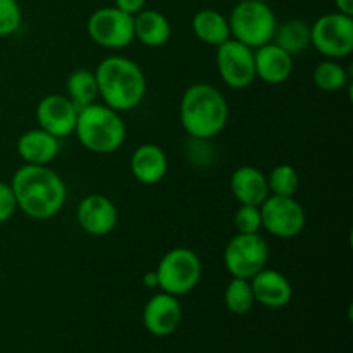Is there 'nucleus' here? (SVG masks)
Masks as SVG:
<instances>
[{"label": "nucleus", "mask_w": 353, "mask_h": 353, "mask_svg": "<svg viewBox=\"0 0 353 353\" xmlns=\"http://www.w3.org/2000/svg\"><path fill=\"white\" fill-rule=\"evenodd\" d=\"M224 305L230 312L236 314V316H245V314L250 312L255 305L250 279L231 278L226 290H224Z\"/></svg>", "instance_id": "24"}, {"label": "nucleus", "mask_w": 353, "mask_h": 353, "mask_svg": "<svg viewBox=\"0 0 353 353\" xmlns=\"http://www.w3.org/2000/svg\"><path fill=\"white\" fill-rule=\"evenodd\" d=\"M312 79L316 86L323 92L333 93L340 92L347 86L348 74L343 65L334 59H324L323 62L316 65L312 72Z\"/></svg>", "instance_id": "25"}, {"label": "nucleus", "mask_w": 353, "mask_h": 353, "mask_svg": "<svg viewBox=\"0 0 353 353\" xmlns=\"http://www.w3.org/2000/svg\"><path fill=\"white\" fill-rule=\"evenodd\" d=\"M231 38L241 41L250 48H259L272 41L278 19L271 7L262 0H241L231 10Z\"/></svg>", "instance_id": "5"}, {"label": "nucleus", "mask_w": 353, "mask_h": 353, "mask_svg": "<svg viewBox=\"0 0 353 353\" xmlns=\"http://www.w3.org/2000/svg\"><path fill=\"white\" fill-rule=\"evenodd\" d=\"M79 109L64 95H45L37 105L38 128L62 140L74 133Z\"/></svg>", "instance_id": "12"}, {"label": "nucleus", "mask_w": 353, "mask_h": 353, "mask_svg": "<svg viewBox=\"0 0 353 353\" xmlns=\"http://www.w3.org/2000/svg\"><path fill=\"white\" fill-rule=\"evenodd\" d=\"M183 309L178 296L169 293H157L152 296L143 309V326L152 336L165 338L178 330L181 323Z\"/></svg>", "instance_id": "14"}, {"label": "nucleus", "mask_w": 353, "mask_h": 353, "mask_svg": "<svg viewBox=\"0 0 353 353\" xmlns=\"http://www.w3.org/2000/svg\"><path fill=\"white\" fill-rule=\"evenodd\" d=\"M262 228L283 240L299 236L305 228V210L295 196L269 195L261 203Z\"/></svg>", "instance_id": "10"}, {"label": "nucleus", "mask_w": 353, "mask_h": 353, "mask_svg": "<svg viewBox=\"0 0 353 353\" xmlns=\"http://www.w3.org/2000/svg\"><path fill=\"white\" fill-rule=\"evenodd\" d=\"M223 261L231 278L252 279L268 268L269 245L259 233H236L228 241Z\"/></svg>", "instance_id": "8"}, {"label": "nucleus", "mask_w": 353, "mask_h": 353, "mask_svg": "<svg viewBox=\"0 0 353 353\" xmlns=\"http://www.w3.org/2000/svg\"><path fill=\"white\" fill-rule=\"evenodd\" d=\"M231 193L240 203L261 205L269 196L268 176L254 165H241L231 174Z\"/></svg>", "instance_id": "19"}, {"label": "nucleus", "mask_w": 353, "mask_h": 353, "mask_svg": "<svg viewBox=\"0 0 353 353\" xmlns=\"http://www.w3.org/2000/svg\"><path fill=\"white\" fill-rule=\"evenodd\" d=\"M254 61L255 76L268 85H283L293 72V55L272 41L255 48Z\"/></svg>", "instance_id": "15"}, {"label": "nucleus", "mask_w": 353, "mask_h": 353, "mask_svg": "<svg viewBox=\"0 0 353 353\" xmlns=\"http://www.w3.org/2000/svg\"><path fill=\"white\" fill-rule=\"evenodd\" d=\"M130 168L134 179L140 181L141 185H157L168 174V155L159 145L143 143L134 148V152L131 154Z\"/></svg>", "instance_id": "17"}, {"label": "nucleus", "mask_w": 353, "mask_h": 353, "mask_svg": "<svg viewBox=\"0 0 353 353\" xmlns=\"http://www.w3.org/2000/svg\"><path fill=\"white\" fill-rule=\"evenodd\" d=\"M216 65L224 85L233 90H245L257 79L254 48L230 38L217 47Z\"/></svg>", "instance_id": "11"}, {"label": "nucleus", "mask_w": 353, "mask_h": 353, "mask_svg": "<svg viewBox=\"0 0 353 353\" xmlns=\"http://www.w3.org/2000/svg\"><path fill=\"white\" fill-rule=\"evenodd\" d=\"M272 43L279 45L288 54H302L310 45V24L303 19H288L276 26Z\"/></svg>", "instance_id": "22"}, {"label": "nucleus", "mask_w": 353, "mask_h": 353, "mask_svg": "<svg viewBox=\"0 0 353 353\" xmlns=\"http://www.w3.org/2000/svg\"><path fill=\"white\" fill-rule=\"evenodd\" d=\"M16 150L26 164L48 165L59 155L61 140L41 128H34L21 134Z\"/></svg>", "instance_id": "18"}, {"label": "nucleus", "mask_w": 353, "mask_h": 353, "mask_svg": "<svg viewBox=\"0 0 353 353\" xmlns=\"http://www.w3.org/2000/svg\"><path fill=\"white\" fill-rule=\"evenodd\" d=\"M334 7L338 12L353 16V0H334Z\"/></svg>", "instance_id": "31"}, {"label": "nucleus", "mask_w": 353, "mask_h": 353, "mask_svg": "<svg viewBox=\"0 0 353 353\" xmlns=\"http://www.w3.org/2000/svg\"><path fill=\"white\" fill-rule=\"evenodd\" d=\"M17 210L16 196L9 183L0 181V224L7 223Z\"/></svg>", "instance_id": "29"}, {"label": "nucleus", "mask_w": 353, "mask_h": 353, "mask_svg": "<svg viewBox=\"0 0 353 353\" xmlns=\"http://www.w3.org/2000/svg\"><path fill=\"white\" fill-rule=\"evenodd\" d=\"M23 24V10L17 0H0V37L16 33Z\"/></svg>", "instance_id": "28"}, {"label": "nucleus", "mask_w": 353, "mask_h": 353, "mask_svg": "<svg viewBox=\"0 0 353 353\" xmlns=\"http://www.w3.org/2000/svg\"><path fill=\"white\" fill-rule=\"evenodd\" d=\"M76 221L85 233L92 236H107L116 230L119 212L116 203L105 195H86L76 209Z\"/></svg>", "instance_id": "13"}, {"label": "nucleus", "mask_w": 353, "mask_h": 353, "mask_svg": "<svg viewBox=\"0 0 353 353\" xmlns=\"http://www.w3.org/2000/svg\"><path fill=\"white\" fill-rule=\"evenodd\" d=\"M269 195L278 196H295L300 186L299 171L292 164L276 165L268 176Z\"/></svg>", "instance_id": "26"}, {"label": "nucleus", "mask_w": 353, "mask_h": 353, "mask_svg": "<svg viewBox=\"0 0 353 353\" xmlns=\"http://www.w3.org/2000/svg\"><path fill=\"white\" fill-rule=\"evenodd\" d=\"M65 88H68V99L78 109H83L90 103H95L97 97H99L95 72H92L90 69H74L69 74Z\"/></svg>", "instance_id": "23"}, {"label": "nucleus", "mask_w": 353, "mask_h": 353, "mask_svg": "<svg viewBox=\"0 0 353 353\" xmlns=\"http://www.w3.org/2000/svg\"><path fill=\"white\" fill-rule=\"evenodd\" d=\"M99 97L107 107L126 112L143 102L147 95V78L140 65L123 55L105 57L95 71Z\"/></svg>", "instance_id": "2"}, {"label": "nucleus", "mask_w": 353, "mask_h": 353, "mask_svg": "<svg viewBox=\"0 0 353 353\" xmlns=\"http://www.w3.org/2000/svg\"><path fill=\"white\" fill-rule=\"evenodd\" d=\"M155 274L159 288L164 293L174 296L188 295L202 279V261L190 248L176 247L161 259Z\"/></svg>", "instance_id": "6"}, {"label": "nucleus", "mask_w": 353, "mask_h": 353, "mask_svg": "<svg viewBox=\"0 0 353 353\" xmlns=\"http://www.w3.org/2000/svg\"><path fill=\"white\" fill-rule=\"evenodd\" d=\"M143 283L145 286H148V288H159V281H157V274H155V271L147 272V274L143 276Z\"/></svg>", "instance_id": "32"}, {"label": "nucleus", "mask_w": 353, "mask_h": 353, "mask_svg": "<svg viewBox=\"0 0 353 353\" xmlns=\"http://www.w3.org/2000/svg\"><path fill=\"white\" fill-rule=\"evenodd\" d=\"M179 121L193 140L217 137L230 121L226 97L209 83L188 86L179 102Z\"/></svg>", "instance_id": "3"}, {"label": "nucleus", "mask_w": 353, "mask_h": 353, "mask_svg": "<svg viewBox=\"0 0 353 353\" xmlns=\"http://www.w3.org/2000/svg\"><path fill=\"white\" fill-rule=\"evenodd\" d=\"M79 143L93 154H112L126 140V124L121 112L105 103H90L78 112L74 133Z\"/></svg>", "instance_id": "4"}, {"label": "nucleus", "mask_w": 353, "mask_h": 353, "mask_svg": "<svg viewBox=\"0 0 353 353\" xmlns=\"http://www.w3.org/2000/svg\"><path fill=\"white\" fill-rule=\"evenodd\" d=\"M92 41L109 50H121L134 40V19L117 7H100L86 23Z\"/></svg>", "instance_id": "9"}, {"label": "nucleus", "mask_w": 353, "mask_h": 353, "mask_svg": "<svg viewBox=\"0 0 353 353\" xmlns=\"http://www.w3.org/2000/svg\"><path fill=\"white\" fill-rule=\"evenodd\" d=\"M192 28L202 43L219 47L231 38L230 23L223 12L216 9H202L193 16Z\"/></svg>", "instance_id": "21"}, {"label": "nucleus", "mask_w": 353, "mask_h": 353, "mask_svg": "<svg viewBox=\"0 0 353 353\" xmlns=\"http://www.w3.org/2000/svg\"><path fill=\"white\" fill-rule=\"evenodd\" d=\"M134 19V40L145 47H162L171 38V23L162 12L154 9H143L133 16Z\"/></svg>", "instance_id": "20"}, {"label": "nucleus", "mask_w": 353, "mask_h": 353, "mask_svg": "<svg viewBox=\"0 0 353 353\" xmlns=\"http://www.w3.org/2000/svg\"><path fill=\"white\" fill-rule=\"evenodd\" d=\"M145 6H147V0H114V7L130 16H137L145 9Z\"/></svg>", "instance_id": "30"}, {"label": "nucleus", "mask_w": 353, "mask_h": 353, "mask_svg": "<svg viewBox=\"0 0 353 353\" xmlns=\"http://www.w3.org/2000/svg\"><path fill=\"white\" fill-rule=\"evenodd\" d=\"M310 45L326 59H345L353 52V16L338 10L323 14L310 26Z\"/></svg>", "instance_id": "7"}, {"label": "nucleus", "mask_w": 353, "mask_h": 353, "mask_svg": "<svg viewBox=\"0 0 353 353\" xmlns=\"http://www.w3.org/2000/svg\"><path fill=\"white\" fill-rule=\"evenodd\" d=\"M17 209L34 221H48L57 216L68 200L65 183L48 165L24 164L10 181Z\"/></svg>", "instance_id": "1"}, {"label": "nucleus", "mask_w": 353, "mask_h": 353, "mask_svg": "<svg viewBox=\"0 0 353 353\" xmlns=\"http://www.w3.org/2000/svg\"><path fill=\"white\" fill-rule=\"evenodd\" d=\"M255 302L269 309H283L293 299L292 283L276 269H262L250 279Z\"/></svg>", "instance_id": "16"}, {"label": "nucleus", "mask_w": 353, "mask_h": 353, "mask_svg": "<svg viewBox=\"0 0 353 353\" xmlns=\"http://www.w3.org/2000/svg\"><path fill=\"white\" fill-rule=\"evenodd\" d=\"M234 228L236 233H259L262 230L261 205L240 203L234 212Z\"/></svg>", "instance_id": "27"}]
</instances>
